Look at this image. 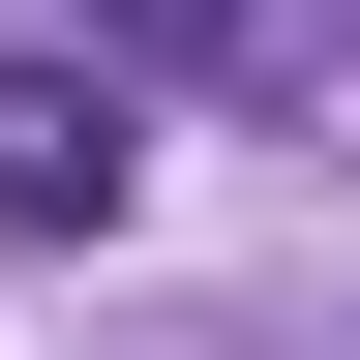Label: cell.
<instances>
[{
    "label": "cell",
    "instance_id": "cell-1",
    "mask_svg": "<svg viewBox=\"0 0 360 360\" xmlns=\"http://www.w3.org/2000/svg\"><path fill=\"white\" fill-rule=\"evenodd\" d=\"M120 180H150L120 60H0V240H120Z\"/></svg>",
    "mask_w": 360,
    "mask_h": 360
},
{
    "label": "cell",
    "instance_id": "cell-2",
    "mask_svg": "<svg viewBox=\"0 0 360 360\" xmlns=\"http://www.w3.org/2000/svg\"><path fill=\"white\" fill-rule=\"evenodd\" d=\"M90 60H150V90H210V60H270V0H90Z\"/></svg>",
    "mask_w": 360,
    "mask_h": 360
}]
</instances>
